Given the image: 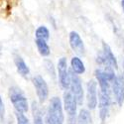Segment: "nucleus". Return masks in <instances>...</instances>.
Here are the masks:
<instances>
[{
	"mask_svg": "<svg viewBox=\"0 0 124 124\" xmlns=\"http://www.w3.org/2000/svg\"><path fill=\"white\" fill-rule=\"evenodd\" d=\"M33 85L36 89V93L39 98V101L41 103L45 102L49 96V87L46 80L41 76H36L33 78Z\"/></svg>",
	"mask_w": 124,
	"mask_h": 124,
	"instance_id": "nucleus-8",
	"label": "nucleus"
},
{
	"mask_svg": "<svg viewBox=\"0 0 124 124\" xmlns=\"http://www.w3.org/2000/svg\"><path fill=\"white\" fill-rule=\"evenodd\" d=\"M4 116H5V106H4V103H3L1 96H0V119L3 120Z\"/></svg>",
	"mask_w": 124,
	"mask_h": 124,
	"instance_id": "nucleus-19",
	"label": "nucleus"
},
{
	"mask_svg": "<svg viewBox=\"0 0 124 124\" xmlns=\"http://www.w3.org/2000/svg\"><path fill=\"white\" fill-rule=\"evenodd\" d=\"M58 78L62 88L68 90L70 84V76L68 68V62L66 58H61L58 62Z\"/></svg>",
	"mask_w": 124,
	"mask_h": 124,
	"instance_id": "nucleus-6",
	"label": "nucleus"
},
{
	"mask_svg": "<svg viewBox=\"0 0 124 124\" xmlns=\"http://www.w3.org/2000/svg\"><path fill=\"white\" fill-rule=\"evenodd\" d=\"M36 39H42L48 41L50 39V31L46 26H39L35 32Z\"/></svg>",
	"mask_w": 124,
	"mask_h": 124,
	"instance_id": "nucleus-16",
	"label": "nucleus"
},
{
	"mask_svg": "<svg viewBox=\"0 0 124 124\" xmlns=\"http://www.w3.org/2000/svg\"><path fill=\"white\" fill-rule=\"evenodd\" d=\"M111 93L113 94L118 106H122L124 103V77L118 75L114 77L111 82Z\"/></svg>",
	"mask_w": 124,
	"mask_h": 124,
	"instance_id": "nucleus-5",
	"label": "nucleus"
},
{
	"mask_svg": "<svg viewBox=\"0 0 124 124\" xmlns=\"http://www.w3.org/2000/svg\"><path fill=\"white\" fill-rule=\"evenodd\" d=\"M15 117H16L17 124H31L29 119H28V117L22 112L15 111Z\"/></svg>",
	"mask_w": 124,
	"mask_h": 124,
	"instance_id": "nucleus-18",
	"label": "nucleus"
},
{
	"mask_svg": "<svg viewBox=\"0 0 124 124\" xmlns=\"http://www.w3.org/2000/svg\"><path fill=\"white\" fill-rule=\"evenodd\" d=\"M102 58L104 59V61L113 69V70H117L118 69V63L117 60L114 56V54L112 53V50L109 47L108 44H106L105 42L102 43V54H101Z\"/></svg>",
	"mask_w": 124,
	"mask_h": 124,
	"instance_id": "nucleus-11",
	"label": "nucleus"
},
{
	"mask_svg": "<svg viewBox=\"0 0 124 124\" xmlns=\"http://www.w3.org/2000/svg\"><path fill=\"white\" fill-rule=\"evenodd\" d=\"M32 111H33V119H34V124H44L43 117L41 114V111L37 105L36 102L32 103Z\"/></svg>",
	"mask_w": 124,
	"mask_h": 124,
	"instance_id": "nucleus-17",
	"label": "nucleus"
},
{
	"mask_svg": "<svg viewBox=\"0 0 124 124\" xmlns=\"http://www.w3.org/2000/svg\"><path fill=\"white\" fill-rule=\"evenodd\" d=\"M14 63L17 69V71L24 78H27L30 75V70L27 66V64L25 63V61L20 57V56H16L14 59Z\"/></svg>",
	"mask_w": 124,
	"mask_h": 124,
	"instance_id": "nucleus-13",
	"label": "nucleus"
},
{
	"mask_svg": "<svg viewBox=\"0 0 124 124\" xmlns=\"http://www.w3.org/2000/svg\"><path fill=\"white\" fill-rule=\"evenodd\" d=\"M47 120L48 124H64L65 122L63 102L57 96L52 97L50 100L47 111Z\"/></svg>",
	"mask_w": 124,
	"mask_h": 124,
	"instance_id": "nucleus-1",
	"label": "nucleus"
},
{
	"mask_svg": "<svg viewBox=\"0 0 124 124\" xmlns=\"http://www.w3.org/2000/svg\"><path fill=\"white\" fill-rule=\"evenodd\" d=\"M98 111H99V119L101 123H104L109 115L110 105H111V96L102 94L99 92L98 98Z\"/></svg>",
	"mask_w": 124,
	"mask_h": 124,
	"instance_id": "nucleus-9",
	"label": "nucleus"
},
{
	"mask_svg": "<svg viewBox=\"0 0 124 124\" xmlns=\"http://www.w3.org/2000/svg\"><path fill=\"white\" fill-rule=\"evenodd\" d=\"M70 92L73 94L78 102V105H82L84 102V87H82L81 79L79 78L78 75H76L73 71H70Z\"/></svg>",
	"mask_w": 124,
	"mask_h": 124,
	"instance_id": "nucleus-4",
	"label": "nucleus"
},
{
	"mask_svg": "<svg viewBox=\"0 0 124 124\" xmlns=\"http://www.w3.org/2000/svg\"><path fill=\"white\" fill-rule=\"evenodd\" d=\"M35 43L37 46V49L39 51V53L41 56L43 57H48L51 53V49L47 43V41L42 40V39H36L35 40Z\"/></svg>",
	"mask_w": 124,
	"mask_h": 124,
	"instance_id": "nucleus-14",
	"label": "nucleus"
},
{
	"mask_svg": "<svg viewBox=\"0 0 124 124\" xmlns=\"http://www.w3.org/2000/svg\"><path fill=\"white\" fill-rule=\"evenodd\" d=\"M64 108L69 116L68 124H76L77 123V107L78 102L75 98V96L71 94V92L69 90H66L64 92Z\"/></svg>",
	"mask_w": 124,
	"mask_h": 124,
	"instance_id": "nucleus-3",
	"label": "nucleus"
},
{
	"mask_svg": "<svg viewBox=\"0 0 124 124\" xmlns=\"http://www.w3.org/2000/svg\"><path fill=\"white\" fill-rule=\"evenodd\" d=\"M121 7H122V10L124 12V0H121Z\"/></svg>",
	"mask_w": 124,
	"mask_h": 124,
	"instance_id": "nucleus-20",
	"label": "nucleus"
},
{
	"mask_svg": "<svg viewBox=\"0 0 124 124\" xmlns=\"http://www.w3.org/2000/svg\"><path fill=\"white\" fill-rule=\"evenodd\" d=\"M70 69H71V71H73V73H75L76 75H78V76L85 73V66L84 64V62H82L81 59L78 56L71 58Z\"/></svg>",
	"mask_w": 124,
	"mask_h": 124,
	"instance_id": "nucleus-12",
	"label": "nucleus"
},
{
	"mask_svg": "<svg viewBox=\"0 0 124 124\" xmlns=\"http://www.w3.org/2000/svg\"><path fill=\"white\" fill-rule=\"evenodd\" d=\"M70 46L71 48L76 54H78V56L81 55H85V44H84V41L80 38L79 34L76 31H71L70 33Z\"/></svg>",
	"mask_w": 124,
	"mask_h": 124,
	"instance_id": "nucleus-10",
	"label": "nucleus"
},
{
	"mask_svg": "<svg viewBox=\"0 0 124 124\" xmlns=\"http://www.w3.org/2000/svg\"><path fill=\"white\" fill-rule=\"evenodd\" d=\"M9 98L13 104L15 111L26 113L29 109L28 100L22 90L17 86H12L9 88Z\"/></svg>",
	"mask_w": 124,
	"mask_h": 124,
	"instance_id": "nucleus-2",
	"label": "nucleus"
},
{
	"mask_svg": "<svg viewBox=\"0 0 124 124\" xmlns=\"http://www.w3.org/2000/svg\"><path fill=\"white\" fill-rule=\"evenodd\" d=\"M77 124H92L90 112L87 109H81L77 117Z\"/></svg>",
	"mask_w": 124,
	"mask_h": 124,
	"instance_id": "nucleus-15",
	"label": "nucleus"
},
{
	"mask_svg": "<svg viewBox=\"0 0 124 124\" xmlns=\"http://www.w3.org/2000/svg\"><path fill=\"white\" fill-rule=\"evenodd\" d=\"M86 103L90 110L95 109L97 106V82L94 79H90L86 85Z\"/></svg>",
	"mask_w": 124,
	"mask_h": 124,
	"instance_id": "nucleus-7",
	"label": "nucleus"
}]
</instances>
